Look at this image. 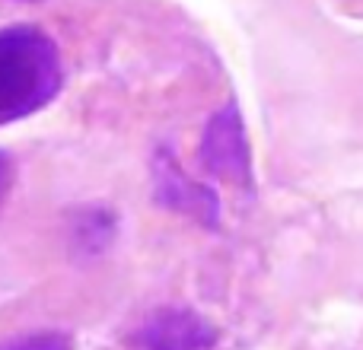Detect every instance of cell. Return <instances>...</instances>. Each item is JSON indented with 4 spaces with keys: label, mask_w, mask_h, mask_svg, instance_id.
<instances>
[{
    "label": "cell",
    "mask_w": 363,
    "mask_h": 350,
    "mask_svg": "<svg viewBox=\"0 0 363 350\" xmlns=\"http://www.w3.org/2000/svg\"><path fill=\"white\" fill-rule=\"evenodd\" d=\"M64 83L55 38L38 26L0 29V128L42 112Z\"/></svg>",
    "instance_id": "cell-1"
},
{
    "label": "cell",
    "mask_w": 363,
    "mask_h": 350,
    "mask_svg": "<svg viewBox=\"0 0 363 350\" xmlns=\"http://www.w3.org/2000/svg\"><path fill=\"white\" fill-rule=\"evenodd\" d=\"M201 163L213 179L236 188H252V147L236 102H226L204 128L201 137Z\"/></svg>",
    "instance_id": "cell-2"
},
{
    "label": "cell",
    "mask_w": 363,
    "mask_h": 350,
    "mask_svg": "<svg viewBox=\"0 0 363 350\" xmlns=\"http://www.w3.org/2000/svg\"><path fill=\"white\" fill-rule=\"evenodd\" d=\"M217 328L185 306H160L128 334V350H213Z\"/></svg>",
    "instance_id": "cell-3"
},
{
    "label": "cell",
    "mask_w": 363,
    "mask_h": 350,
    "mask_svg": "<svg viewBox=\"0 0 363 350\" xmlns=\"http://www.w3.org/2000/svg\"><path fill=\"white\" fill-rule=\"evenodd\" d=\"M153 185H157V198L163 207L182 213V217L198 220L201 226H217L220 220V198L213 188L204 181L191 179L185 169H179L169 157H157L153 163Z\"/></svg>",
    "instance_id": "cell-4"
},
{
    "label": "cell",
    "mask_w": 363,
    "mask_h": 350,
    "mask_svg": "<svg viewBox=\"0 0 363 350\" xmlns=\"http://www.w3.org/2000/svg\"><path fill=\"white\" fill-rule=\"evenodd\" d=\"M0 350H74V338L64 332H35L0 341Z\"/></svg>",
    "instance_id": "cell-5"
},
{
    "label": "cell",
    "mask_w": 363,
    "mask_h": 350,
    "mask_svg": "<svg viewBox=\"0 0 363 350\" xmlns=\"http://www.w3.org/2000/svg\"><path fill=\"white\" fill-rule=\"evenodd\" d=\"M10 185H13V159H10V153L0 150V201L6 198Z\"/></svg>",
    "instance_id": "cell-6"
}]
</instances>
